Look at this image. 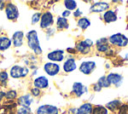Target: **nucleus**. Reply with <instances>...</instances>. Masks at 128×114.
Wrapping results in <instances>:
<instances>
[{"label": "nucleus", "mask_w": 128, "mask_h": 114, "mask_svg": "<svg viewBox=\"0 0 128 114\" xmlns=\"http://www.w3.org/2000/svg\"><path fill=\"white\" fill-rule=\"evenodd\" d=\"M25 44L33 55L37 57L42 56L43 48L41 47L39 34L36 29H30L25 33Z\"/></svg>", "instance_id": "f257e3e1"}, {"label": "nucleus", "mask_w": 128, "mask_h": 114, "mask_svg": "<svg viewBox=\"0 0 128 114\" xmlns=\"http://www.w3.org/2000/svg\"><path fill=\"white\" fill-rule=\"evenodd\" d=\"M30 72L31 70L29 69V67L20 63L12 65L8 70L9 77L11 80H24L30 76Z\"/></svg>", "instance_id": "f03ea898"}, {"label": "nucleus", "mask_w": 128, "mask_h": 114, "mask_svg": "<svg viewBox=\"0 0 128 114\" xmlns=\"http://www.w3.org/2000/svg\"><path fill=\"white\" fill-rule=\"evenodd\" d=\"M74 48L78 55L88 56L94 49V41L90 38H79L76 40Z\"/></svg>", "instance_id": "7ed1b4c3"}, {"label": "nucleus", "mask_w": 128, "mask_h": 114, "mask_svg": "<svg viewBox=\"0 0 128 114\" xmlns=\"http://www.w3.org/2000/svg\"><path fill=\"white\" fill-rule=\"evenodd\" d=\"M107 38L112 48L119 50V49H124L128 47V36L125 35L124 33H121V32L114 33Z\"/></svg>", "instance_id": "20e7f679"}, {"label": "nucleus", "mask_w": 128, "mask_h": 114, "mask_svg": "<svg viewBox=\"0 0 128 114\" xmlns=\"http://www.w3.org/2000/svg\"><path fill=\"white\" fill-rule=\"evenodd\" d=\"M112 8L111 1H104V0H98V1H91L89 5V13L90 14H103L107 10Z\"/></svg>", "instance_id": "39448f33"}, {"label": "nucleus", "mask_w": 128, "mask_h": 114, "mask_svg": "<svg viewBox=\"0 0 128 114\" xmlns=\"http://www.w3.org/2000/svg\"><path fill=\"white\" fill-rule=\"evenodd\" d=\"M54 24H55V15H54V13L49 9H46V10L42 11L41 19H40V22H39L40 29H42L44 31L48 28L54 27Z\"/></svg>", "instance_id": "423d86ee"}, {"label": "nucleus", "mask_w": 128, "mask_h": 114, "mask_svg": "<svg viewBox=\"0 0 128 114\" xmlns=\"http://www.w3.org/2000/svg\"><path fill=\"white\" fill-rule=\"evenodd\" d=\"M4 13H5L7 20L11 22H17L20 17V10L17 4L12 1H7L5 9H4Z\"/></svg>", "instance_id": "0eeeda50"}, {"label": "nucleus", "mask_w": 128, "mask_h": 114, "mask_svg": "<svg viewBox=\"0 0 128 114\" xmlns=\"http://www.w3.org/2000/svg\"><path fill=\"white\" fill-rule=\"evenodd\" d=\"M76 70H78L77 58L75 56H68L67 55L66 59L62 62L61 71L64 74H71V73L75 72Z\"/></svg>", "instance_id": "6e6552de"}, {"label": "nucleus", "mask_w": 128, "mask_h": 114, "mask_svg": "<svg viewBox=\"0 0 128 114\" xmlns=\"http://www.w3.org/2000/svg\"><path fill=\"white\" fill-rule=\"evenodd\" d=\"M96 69H97V63L95 60H92V59L91 60H83L78 65V71L85 76L92 75Z\"/></svg>", "instance_id": "1a4fd4ad"}, {"label": "nucleus", "mask_w": 128, "mask_h": 114, "mask_svg": "<svg viewBox=\"0 0 128 114\" xmlns=\"http://www.w3.org/2000/svg\"><path fill=\"white\" fill-rule=\"evenodd\" d=\"M89 94V87L85 84H83L80 81L73 82L70 90V95L75 98H81L85 95Z\"/></svg>", "instance_id": "9d476101"}, {"label": "nucleus", "mask_w": 128, "mask_h": 114, "mask_svg": "<svg viewBox=\"0 0 128 114\" xmlns=\"http://www.w3.org/2000/svg\"><path fill=\"white\" fill-rule=\"evenodd\" d=\"M42 71L46 74L47 77H57L61 71V65L53 62L46 61L42 65Z\"/></svg>", "instance_id": "9b49d317"}, {"label": "nucleus", "mask_w": 128, "mask_h": 114, "mask_svg": "<svg viewBox=\"0 0 128 114\" xmlns=\"http://www.w3.org/2000/svg\"><path fill=\"white\" fill-rule=\"evenodd\" d=\"M66 57H67V54H66L64 49H54V50L49 51L46 54L47 61L57 63V64L62 63L66 59Z\"/></svg>", "instance_id": "f8f14e48"}, {"label": "nucleus", "mask_w": 128, "mask_h": 114, "mask_svg": "<svg viewBox=\"0 0 128 114\" xmlns=\"http://www.w3.org/2000/svg\"><path fill=\"white\" fill-rule=\"evenodd\" d=\"M12 47L15 49H20L25 45V32L23 30H16L11 35Z\"/></svg>", "instance_id": "ddd939ff"}, {"label": "nucleus", "mask_w": 128, "mask_h": 114, "mask_svg": "<svg viewBox=\"0 0 128 114\" xmlns=\"http://www.w3.org/2000/svg\"><path fill=\"white\" fill-rule=\"evenodd\" d=\"M60 113H61V109L58 106L48 103L39 105L34 111V114H60Z\"/></svg>", "instance_id": "4468645a"}, {"label": "nucleus", "mask_w": 128, "mask_h": 114, "mask_svg": "<svg viewBox=\"0 0 128 114\" xmlns=\"http://www.w3.org/2000/svg\"><path fill=\"white\" fill-rule=\"evenodd\" d=\"M107 80L110 83L111 87H115V88H119L122 86L123 82H124V76L119 73V72H114V71H110L106 74Z\"/></svg>", "instance_id": "2eb2a0df"}, {"label": "nucleus", "mask_w": 128, "mask_h": 114, "mask_svg": "<svg viewBox=\"0 0 128 114\" xmlns=\"http://www.w3.org/2000/svg\"><path fill=\"white\" fill-rule=\"evenodd\" d=\"M94 49L97 53L105 55L111 49V46L108 42V38L107 37H101V38L97 39L94 42Z\"/></svg>", "instance_id": "dca6fc26"}, {"label": "nucleus", "mask_w": 128, "mask_h": 114, "mask_svg": "<svg viewBox=\"0 0 128 114\" xmlns=\"http://www.w3.org/2000/svg\"><path fill=\"white\" fill-rule=\"evenodd\" d=\"M31 86L44 91V90H47L50 87V80L44 74L38 75L37 77H35V78L32 79V85Z\"/></svg>", "instance_id": "f3484780"}, {"label": "nucleus", "mask_w": 128, "mask_h": 114, "mask_svg": "<svg viewBox=\"0 0 128 114\" xmlns=\"http://www.w3.org/2000/svg\"><path fill=\"white\" fill-rule=\"evenodd\" d=\"M102 21L105 24H112L118 21V11L115 8H111L109 10H107L106 12H104L101 16Z\"/></svg>", "instance_id": "a211bd4d"}, {"label": "nucleus", "mask_w": 128, "mask_h": 114, "mask_svg": "<svg viewBox=\"0 0 128 114\" xmlns=\"http://www.w3.org/2000/svg\"><path fill=\"white\" fill-rule=\"evenodd\" d=\"M35 102H36L35 99L29 94V92L20 94L16 100L17 106H24V107H32V105Z\"/></svg>", "instance_id": "6ab92c4d"}, {"label": "nucleus", "mask_w": 128, "mask_h": 114, "mask_svg": "<svg viewBox=\"0 0 128 114\" xmlns=\"http://www.w3.org/2000/svg\"><path fill=\"white\" fill-rule=\"evenodd\" d=\"M55 28L57 31H66L70 28L69 19H66L60 15L55 17Z\"/></svg>", "instance_id": "aec40b11"}, {"label": "nucleus", "mask_w": 128, "mask_h": 114, "mask_svg": "<svg viewBox=\"0 0 128 114\" xmlns=\"http://www.w3.org/2000/svg\"><path fill=\"white\" fill-rule=\"evenodd\" d=\"M11 48H12L11 38L8 35L1 34L0 35V53L6 52Z\"/></svg>", "instance_id": "412c9836"}, {"label": "nucleus", "mask_w": 128, "mask_h": 114, "mask_svg": "<svg viewBox=\"0 0 128 114\" xmlns=\"http://www.w3.org/2000/svg\"><path fill=\"white\" fill-rule=\"evenodd\" d=\"M93 106L94 104H92L91 102H83L78 107H76L75 114H92Z\"/></svg>", "instance_id": "4be33fe9"}, {"label": "nucleus", "mask_w": 128, "mask_h": 114, "mask_svg": "<svg viewBox=\"0 0 128 114\" xmlns=\"http://www.w3.org/2000/svg\"><path fill=\"white\" fill-rule=\"evenodd\" d=\"M122 103H123V101H122L121 99H119V98H115V99H112V100L108 101L104 106L107 108V110H108L110 113L114 114V113L118 110V108L121 106Z\"/></svg>", "instance_id": "5701e85b"}, {"label": "nucleus", "mask_w": 128, "mask_h": 114, "mask_svg": "<svg viewBox=\"0 0 128 114\" xmlns=\"http://www.w3.org/2000/svg\"><path fill=\"white\" fill-rule=\"evenodd\" d=\"M91 20L87 16H83L79 19L76 20V26L81 30V31H86L90 26H91Z\"/></svg>", "instance_id": "b1692460"}, {"label": "nucleus", "mask_w": 128, "mask_h": 114, "mask_svg": "<svg viewBox=\"0 0 128 114\" xmlns=\"http://www.w3.org/2000/svg\"><path fill=\"white\" fill-rule=\"evenodd\" d=\"M9 73L6 69H0V89L7 88L9 85Z\"/></svg>", "instance_id": "393cba45"}, {"label": "nucleus", "mask_w": 128, "mask_h": 114, "mask_svg": "<svg viewBox=\"0 0 128 114\" xmlns=\"http://www.w3.org/2000/svg\"><path fill=\"white\" fill-rule=\"evenodd\" d=\"M19 96V92L18 90L14 89V88H8L7 90H5V100L7 102H15V100H17Z\"/></svg>", "instance_id": "a878e982"}, {"label": "nucleus", "mask_w": 128, "mask_h": 114, "mask_svg": "<svg viewBox=\"0 0 128 114\" xmlns=\"http://www.w3.org/2000/svg\"><path fill=\"white\" fill-rule=\"evenodd\" d=\"M62 4L64 9L70 12H73L78 8V1H75V0H64Z\"/></svg>", "instance_id": "bb28decb"}, {"label": "nucleus", "mask_w": 128, "mask_h": 114, "mask_svg": "<svg viewBox=\"0 0 128 114\" xmlns=\"http://www.w3.org/2000/svg\"><path fill=\"white\" fill-rule=\"evenodd\" d=\"M92 114H110V112L107 110V108L102 104H95L93 106Z\"/></svg>", "instance_id": "cd10ccee"}, {"label": "nucleus", "mask_w": 128, "mask_h": 114, "mask_svg": "<svg viewBox=\"0 0 128 114\" xmlns=\"http://www.w3.org/2000/svg\"><path fill=\"white\" fill-rule=\"evenodd\" d=\"M96 83H97V84H98L102 89H107V88H110V87H111L110 83H109V82H108V80H107L106 74H104V75L100 76V77L97 79Z\"/></svg>", "instance_id": "c85d7f7f"}, {"label": "nucleus", "mask_w": 128, "mask_h": 114, "mask_svg": "<svg viewBox=\"0 0 128 114\" xmlns=\"http://www.w3.org/2000/svg\"><path fill=\"white\" fill-rule=\"evenodd\" d=\"M28 90H29V94L34 99H39V98H41L43 96V91L40 90V89H38V88H35L33 86H30Z\"/></svg>", "instance_id": "c756f323"}, {"label": "nucleus", "mask_w": 128, "mask_h": 114, "mask_svg": "<svg viewBox=\"0 0 128 114\" xmlns=\"http://www.w3.org/2000/svg\"><path fill=\"white\" fill-rule=\"evenodd\" d=\"M14 114H34L32 107H24V106H17L15 109Z\"/></svg>", "instance_id": "7c9ffc66"}, {"label": "nucleus", "mask_w": 128, "mask_h": 114, "mask_svg": "<svg viewBox=\"0 0 128 114\" xmlns=\"http://www.w3.org/2000/svg\"><path fill=\"white\" fill-rule=\"evenodd\" d=\"M41 14H42V11H40V10H36L32 14V16H31V25L39 24L40 19H41Z\"/></svg>", "instance_id": "2f4dec72"}, {"label": "nucleus", "mask_w": 128, "mask_h": 114, "mask_svg": "<svg viewBox=\"0 0 128 114\" xmlns=\"http://www.w3.org/2000/svg\"><path fill=\"white\" fill-rule=\"evenodd\" d=\"M114 114H128V101L123 102Z\"/></svg>", "instance_id": "473e14b6"}, {"label": "nucleus", "mask_w": 128, "mask_h": 114, "mask_svg": "<svg viewBox=\"0 0 128 114\" xmlns=\"http://www.w3.org/2000/svg\"><path fill=\"white\" fill-rule=\"evenodd\" d=\"M56 32H57V30H56L55 27H51V28H48V29L44 30V33H45V35H46V39L49 40L51 37H53V36L56 34Z\"/></svg>", "instance_id": "72a5a7b5"}, {"label": "nucleus", "mask_w": 128, "mask_h": 114, "mask_svg": "<svg viewBox=\"0 0 128 114\" xmlns=\"http://www.w3.org/2000/svg\"><path fill=\"white\" fill-rule=\"evenodd\" d=\"M72 16L77 20V19H79V18L83 17V11H82L80 8H77L75 11H73V12H72Z\"/></svg>", "instance_id": "f704fd0d"}, {"label": "nucleus", "mask_w": 128, "mask_h": 114, "mask_svg": "<svg viewBox=\"0 0 128 114\" xmlns=\"http://www.w3.org/2000/svg\"><path fill=\"white\" fill-rule=\"evenodd\" d=\"M65 52H66V54H68V56H75V55H77V52H76L74 46H72V47H67V48L65 49Z\"/></svg>", "instance_id": "c9c22d12"}, {"label": "nucleus", "mask_w": 128, "mask_h": 114, "mask_svg": "<svg viewBox=\"0 0 128 114\" xmlns=\"http://www.w3.org/2000/svg\"><path fill=\"white\" fill-rule=\"evenodd\" d=\"M90 88H91L92 92H93V93H95V94H96V93H100V92L102 91V88H101V87H100L96 82H95V83H93V84L91 85V87H90Z\"/></svg>", "instance_id": "e433bc0d"}, {"label": "nucleus", "mask_w": 128, "mask_h": 114, "mask_svg": "<svg viewBox=\"0 0 128 114\" xmlns=\"http://www.w3.org/2000/svg\"><path fill=\"white\" fill-rule=\"evenodd\" d=\"M118 55L121 58V60L123 61V63L124 62H128V51H124L123 53H120Z\"/></svg>", "instance_id": "4c0bfd02"}, {"label": "nucleus", "mask_w": 128, "mask_h": 114, "mask_svg": "<svg viewBox=\"0 0 128 114\" xmlns=\"http://www.w3.org/2000/svg\"><path fill=\"white\" fill-rule=\"evenodd\" d=\"M60 16H62V17H64V18H66V19H69L71 16H72V12H70V11H68V10H63L62 12H61V15Z\"/></svg>", "instance_id": "58836bf2"}, {"label": "nucleus", "mask_w": 128, "mask_h": 114, "mask_svg": "<svg viewBox=\"0 0 128 114\" xmlns=\"http://www.w3.org/2000/svg\"><path fill=\"white\" fill-rule=\"evenodd\" d=\"M38 73H39V68L34 69V70H31V72H30V78L33 79V78L37 77L38 76Z\"/></svg>", "instance_id": "ea45409f"}, {"label": "nucleus", "mask_w": 128, "mask_h": 114, "mask_svg": "<svg viewBox=\"0 0 128 114\" xmlns=\"http://www.w3.org/2000/svg\"><path fill=\"white\" fill-rule=\"evenodd\" d=\"M113 66H112V63H111V61L110 60H107V61H105V63H104V68L108 71V70H111V68H112Z\"/></svg>", "instance_id": "a19ab883"}, {"label": "nucleus", "mask_w": 128, "mask_h": 114, "mask_svg": "<svg viewBox=\"0 0 128 114\" xmlns=\"http://www.w3.org/2000/svg\"><path fill=\"white\" fill-rule=\"evenodd\" d=\"M4 98H5V90L0 89V104L3 102Z\"/></svg>", "instance_id": "79ce46f5"}, {"label": "nucleus", "mask_w": 128, "mask_h": 114, "mask_svg": "<svg viewBox=\"0 0 128 114\" xmlns=\"http://www.w3.org/2000/svg\"><path fill=\"white\" fill-rule=\"evenodd\" d=\"M6 3H7V1H4V0H0V11H4V9H5V6H6Z\"/></svg>", "instance_id": "37998d69"}, {"label": "nucleus", "mask_w": 128, "mask_h": 114, "mask_svg": "<svg viewBox=\"0 0 128 114\" xmlns=\"http://www.w3.org/2000/svg\"><path fill=\"white\" fill-rule=\"evenodd\" d=\"M126 29L128 30V20H127V25H126Z\"/></svg>", "instance_id": "c03bdc74"}, {"label": "nucleus", "mask_w": 128, "mask_h": 114, "mask_svg": "<svg viewBox=\"0 0 128 114\" xmlns=\"http://www.w3.org/2000/svg\"><path fill=\"white\" fill-rule=\"evenodd\" d=\"M1 57H2V54H1V53H0V58H1Z\"/></svg>", "instance_id": "a18cd8bd"}]
</instances>
